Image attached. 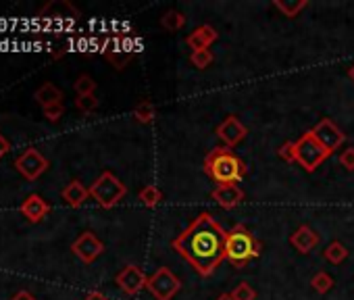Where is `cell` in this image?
Here are the masks:
<instances>
[{
  "instance_id": "1",
  "label": "cell",
  "mask_w": 354,
  "mask_h": 300,
  "mask_svg": "<svg viewBox=\"0 0 354 300\" xmlns=\"http://www.w3.org/2000/svg\"><path fill=\"white\" fill-rule=\"evenodd\" d=\"M225 238L227 232L219 221L210 213H200L188 230L171 242V246L198 275L208 277L225 261Z\"/></svg>"
},
{
  "instance_id": "2",
  "label": "cell",
  "mask_w": 354,
  "mask_h": 300,
  "mask_svg": "<svg viewBox=\"0 0 354 300\" xmlns=\"http://www.w3.org/2000/svg\"><path fill=\"white\" fill-rule=\"evenodd\" d=\"M204 173L217 181V186L240 183L248 175V165L227 146L213 148L204 159Z\"/></svg>"
},
{
  "instance_id": "3",
  "label": "cell",
  "mask_w": 354,
  "mask_h": 300,
  "mask_svg": "<svg viewBox=\"0 0 354 300\" xmlns=\"http://www.w3.org/2000/svg\"><path fill=\"white\" fill-rule=\"evenodd\" d=\"M279 157L284 161L290 163H298L304 171L313 173L319 165H323L331 152L327 148H323L319 144V140L311 134V130L306 134H302V138H298L296 142H288L279 148Z\"/></svg>"
},
{
  "instance_id": "4",
  "label": "cell",
  "mask_w": 354,
  "mask_h": 300,
  "mask_svg": "<svg viewBox=\"0 0 354 300\" xmlns=\"http://www.w3.org/2000/svg\"><path fill=\"white\" fill-rule=\"evenodd\" d=\"M259 254H261V242L253 236V232L244 223L233 226L227 232V238H225V259L235 269H242L246 263H250Z\"/></svg>"
},
{
  "instance_id": "5",
  "label": "cell",
  "mask_w": 354,
  "mask_h": 300,
  "mask_svg": "<svg viewBox=\"0 0 354 300\" xmlns=\"http://www.w3.org/2000/svg\"><path fill=\"white\" fill-rule=\"evenodd\" d=\"M128 194V186L115 177L110 171H104L92 186H90V196L102 209H112L115 205H119Z\"/></svg>"
},
{
  "instance_id": "6",
  "label": "cell",
  "mask_w": 354,
  "mask_h": 300,
  "mask_svg": "<svg viewBox=\"0 0 354 300\" xmlns=\"http://www.w3.org/2000/svg\"><path fill=\"white\" fill-rule=\"evenodd\" d=\"M179 288L181 281L169 267H159L146 281V290L155 296V300H171Z\"/></svg>"
},
{
  "instance_id": "7",
  "label": "cell",
  "mask_w": 354,
  "mask_h": 300,
  "mask_svg": "<svg viewBox=\"0 0 354 300\" xmlns=\"http://www.w3.org/2000/svg\"><path fill=\"white\" fill-rule=\"evenodd\" d=\"M215 134H217V138L223 142V146H227V148H235V146L242 144V142L246 140V136H248V128H246L238 117L229 115V117H225V119L217 126Z\"/></svg>"
},
{
  "instance_id": "8",
  "label": "cell",
  "mask_w": 354,
  "mask_h": 300,
  "mask_svg": "<svg viewBox=\"0 0 354 300\" xmlns=\"http://www.w3.org/2000/svg\"><path fill=\"white\" fill-rule=\"evenodd\" d=\"M311 134L319 140V144L323 146V148H327L331 154L335 152V150H340V146L344 144V140H346V134L331 121V119H321L313 130H311Z\"/></svg>"
},
{
  "instance_id": "9",
  "label": "cell",
  "mask_w": 354,
  "mask_h": 300,
  "mask_svg": "<svg viewBox=\"0 0 354 300\" xmlns=\"http://www.w3.org/2000/svg\"><path fill=\"white\" fill-rule=\"evenodd\" d=\"M115 281L128 296H136L138 292H142L146 288L148 277L138 265H126L119 273H117Z\"/></svg>"
},
{
  "instance_id": "10",
  "label": "cell",
  "mask_w": 354,
  "mask_h": 300,
  "mask_svg": "<svg viewBox=\"0 0 354 300\" xmlns=\"http://www.w3.org/2000/svg\"><path fill=\"white\" fill-rule=\"evenodd\" d=\"M15 167H17V171H19L26 179L34 181V179H38V177L48 169V161H46L38 150L30 148V150H26L21 157H17Z\"/></svg>"
},
{
  "instance_id": "11",
  "label": "cell",
  "mask_w": 354,
  "mask_h": 300,
  "mask_svg": "<svg viewBox=\"0 0 354 300\" xmlns=\"http://www.w3.org/2000/svg\"><path fill=\"white\" fill-rule=\"evenodd\" d=\"M71 250H73L75 257L81 259L83 263H94V261L104 252V244L96 238V234L83 232V234L73 242Z\"/></svg>"
},
{
  "instance_id": "12",
  "label": "cell",
  "mask_w": 354,
  "mask_h": 300,
  "mask_svg": "<svg viewBox=\"0 0 354 300\" xmlns=\"http://www.w3.org/2000/svg\"><path fill=\"white\" fill-rule=\"evenodd\" d=\"M210 198L221 207V209H235L242 200H244V190L238 183H225V186H217L210 192Z\"/></svg>"
},
{
  "instance_id": "13",
  "label": "cell",
  "mask_w": 354,
  "mask_h": 300,
  "mask_svg": "<svg viewBox=\"0 0 354 300\" xmlns=\"http://www.w3.org/2000/svg\"><path fill=\"white\" fill-rule=\"evenodd\" d=\"M319 234L311 228V226H300L292 236H290V244L298 250V252H302V254H308L317 244H319Z\"/></svg>"
},
{
  "instance_id": "14",
  "label": "cell",
  "mask_w": 354,
  "mask_h": 300,
  "mask_svg": "<svg viewBox=\"0 0 354 300\" xmlns=\"http://www.w3.org/2000/svg\"><path fill=\"white\" fill-rule=\"evenodd\" d=\"M219 34L213 26H200L196 28L190 36H188V46L192 48V52H198V50H208L213 42H217Z\"/></svg>"
},
{
  "instance_id": "15",
  "label": "cell",
  "mask_w": 354,
  "mask_h": 300,
  "mask_svg": "<svg viewBox=\"0 0 354 300\" xmlns=\"http://www.w3.org/2000/svg\"><path fill=\"white\" fill-rule=\"evenodd\" d=\"M21 213H23L32 223H38L42 217H46V213H48V205L44 203V198H40L38 194H30V196L23 200Z\"/></svg>"
},
{
  "instance_id": "16",
  "label": "cell",
  "mask_w": 354,
  "mask_h": 300,
  "mask_svg": "<svg viewBox=\"0 0 354 300\" xmlns=\"http://www.w3.org/2000/svg\"><path fill=\"white\" fill-rule=\"evenodd\" d=\"M88 196H90V190L79 181V179H75V181H71L65 190H63V200L69 205V207H81L86 200H88Z\"/></svg>"
},
{
  "instance_id": "17",
  "label": "cell",
  "mask_w": 354,
  "mask_h": 300,
  "mask_svg": "<svg viewBox=\"0 0 354 300\" xmlns=\"http://www.w3.org/2000/svg\"><path fill=\"white\" fill-rule=\"evenodd\" d=\"M34 98H36V103L42 105V109H44V107H50V105L61 103V100H63V92H61L55 83L46 81L44 86H40V88L34 92Z\"/></svg>"
},
{
  "instance_id": "18",
  "label": "cell",
  "mask_w": 354,
  "mask_h": 300,
  "mask_svg": "<svg viewBox=\"0 0 354 300\" xmlns=\"http://www.w3.org/2000/svg\"><path fill=\"white\" fill-rule=\"evenodd\" d=\"M138 200L144 205V207H148V209H155L157 205H161V200H163V192H161V188L159 186H155V183H148V186H144L142 190H140V194H138Z\"/></svg>"
},
{
  "instance_id": "19",
  "label": "cell",
  "mask_w": 354,
  "mask_h": 300,
  "mask_svg": "<svg viewBox=\"0 0 354 300\" xmlns=\"http://www.w3.org/2000/svg\"><path fill=\"white\" fill-rule=\"evenodd\" d=\"M323 257H325V261H327V263H331V265H340V263H344V261L348 259V248H346L342 242L333 240V242L323 250Z\"/></svg>"
},
{
  "instance_id": "20",
  "label": "cell",
  "mask_w": 354,
  "mask_h": 300,
  "mask_svg": "<svg viewBox=\"0 0 354 300\" xmlns=\"http://www.w3.org/2000/svg\"><path fill=\"white\" fill-rule=\"evenodd\" d=\"M273 5H275V9H279L290 19H294L300 11H304L308 7L306 0H296V3H290V0H286V3H284V0H275Z\"/></svg>"
},
{
  "instance_id": "21",
  "label": "cell",
  "mask_w": 354,
  "mask_h": 300,
  "mask_svg": "<svg viewBox=\"0 0 354 300\" xmlns=\"http://www.w3.org/2000/svg\"><path fill=\"white\" fill-rule=\"evenodd\" d=\"M161 26L165 30H171V32H177L186 26V15L179 13V11H167L163 17H161Z\"/></svg>"
},
{
  "instance_id": "22",
  "label": "cell",
  "mask_w": 354,
  "mask_h": 300,
  "mask_svg": "<svg viewBox=\"0 0 354 300\" xmlns=\"http://www.w3.org/2000/svg\"><path fill=\"white\" fill-rule=\"evenodd\" d=\"M155 115H157L155 105L148 103V100H142V103L134 109V117H136V121H140V123H153V121H155Z\"/></svg>"
},
{
  "instance_id": "23",
  "label": "cell",
  "mask_w": 354,
  "mask_h": 300,
  "mask_svg": "<svg viewBox=\"0 0 354 300\" xmlns=\"http://www.w3.org/2000/svg\"><path fill=\"white\" fill-rule=\"evenodd\" d=\"M229 296L233 300H257V290L248 281H242L229 292Z\"/></svg>"
},
{
  "instance_id": "24",
  "label": "cell",
  "mask_w": 354,
  "mask_h": 300,
  "mask_svg": "<svg viewBox=\"0 0 354 300\" xmlns=\"http://www.w3.org/2000/svg\"><path fill=\"white\" fill-rule=\"evenodd\" d=\"M311 286H313V290H315V292H319V294H327V292L333 288V277H331L329 273H325V271H319V273L311 279Z\"/></svg>"
},
{
  "instance_id": "25",
  "label": "cell",
  "mask_w": 354,
  "mask_h": 300,
  "mask_svg": "<svg viewBox=\"0 0 354 300\" xmlns=\"http://www.w3.org/2000/svg\"><path fill=\"white\" fill-rule=\"evenodd\" d=\"M213 61H215V54L210 50H198V52H192V57H190V63L196 69H206L213 65Z\"/></svg>"
},
{
  "instance_id": "26",
  "label": "cell",
  "mask_w": 354,
  "mask_h": 300,
  "mask_svg": "<svg viewBox=\"0 0 354 300\" xmlns=\"http://www.w3.org/2000/svg\"><path fill=\"white\" fill-rule=\"evenodd\" d=\"M73 88H75L77 96H88V94H94V90H96V81H94L90 75H79V77L75 79Z\"/></svg>"
},
{
  "instance_id": "27",
  "label": "cell",
  "mask_w": 354,
  "mask_h": 300,
  "mask_svg": "<svg viewBox=\"0 0 354 300\" xmlns=\"http://www.w3.org/2000/svg\"><path fill=\"white\" fill-rule=\"evenodd\" d=\"M75 107H77L81 113L90 115V113H94V111L98 109V100H96V96H94V94H88V96H77V100H75Z\"/></svg>"
},
{
  "instance_id": "28",
  "label": "cell",
  "mask_w": 354,
  "mask_h": 300,
  "mask_svg": "<svg viewBox=\"0 0 354 300\" xmlns=\"http://www.w3.org/2000/svg\"><path fill=\"white\" fill-rule=\"evenodd\" d=\"M337 161L346 171H354V146H348L346 150H342Z\"/></svg>"
},
{
  "instance_id": "29",
  "label": "cell",
  "mask_w": 354,
  "mask_h": 300,
  "mask_svg": "<svg viewBox=\"0 0 354 300\" xmlns=\"http://www.w3.org/2000/svg\"><path fill=\"white\" fill-rule=\"evenodd\" d=\"M42 111H44V117H46L48 121H59V119L63 117V113H65V107H63V103H57V105L44 107Z\"/></svg>"
},
{
  "instance_id": "30",
  "label": "cell",
  "mask_w": 354,
  "mask_h": 300,
  "mask_svg": "<svg viewBox=\"0 0 354 300\" xmlns=\"http://www.w3.org/2000/svg\"><path fill=\"white\" fill-rule=\"evenodd\" d=\"M13 300H36V296L32 292H28V290H21V292H17L13 296Z\"/></svg>"
},
{
  "instance_id": "31",
  "label": "cell",
  "mask_w": 354,
  "mask_h": 300,
  "mask_svg": "<svg viewBox=\"0 0 354 300\" xmlns=\"http://www.w3.org/2000/svg\"><path fill=\"white\" fill-rule=\"evenodd\" d=\"M83 300H108L102 292H90Z\"/></svg>"
},
{
  "instance_id": "32",
  "label": "cell",
  "mask_w": 354,
  "mask_h": 300,
  "mask_svg": "<svg viewBox=\"0 0 354 300\" xmlns=\"http://www.w3.org/2000/svg\"><path fill=\"white\" fill-rule=\"evenodd\" d=\"M7 152H9V142H7L3 136H0V159H3Z\"/></svg>"
},
{
  "instance_id": "33",
  "label": "cell",
  "mask_w": 354,
  "mask_h": 300,
  "mask_svg": "<svg viewBox=\"0 0 354 300\" xmlns=\"http://www.w3.org/2000/svg\"><path fill=\"white\" fill-rule=\"evenodd\" d=\"M217 300H233V298H231V296H229V292H227V294H221Z\"/></svg>"
},
{
  "instance_id": "34",
  "label": "cell",
  "mask_w": 354,
  "mask_h": 300,
  "mask_svg": "<svg viewBox=\"0 0 354 300\" xmlns=\"http://www.w3.org/2000/svg\"><path fill=\"white\" fill-rule=\"evenodd\" d=\"M348 75H350V79H352V81H354V65H352V67H350V69H348Z\"/></svg>"
}]
</instances>
